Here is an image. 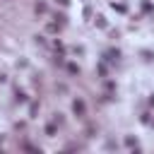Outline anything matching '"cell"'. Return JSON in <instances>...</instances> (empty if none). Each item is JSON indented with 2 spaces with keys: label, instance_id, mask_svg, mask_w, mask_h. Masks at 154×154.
Listing matches in <instances>:
<instances>
[{
  "label": "cell",
  "instance_id": "6da1fadb",
  "mask_svg": "<svg viewBox=\"0 0 154 154\" xmlns=\"http://www.w3.org/2000/svg\"><path fill=\"white\" fill-rule=\"evenodd\" d=\"M72 111H75L77 116H84V101H82V99H77V101L72 104Z\"/></svg>",
  "mask_w": 154,
  "mask_h": 154
},
{
  "label": "cell",
  "instance_id": "7a4b0ae2",
  "mask_svg": "<svg viewBox=\"0 0 154 154\" xmlns=\"http://www.w3.org/2000/svg\"><path fill=\"white\" fill-rule=\"evenodd\" d=\"M58 3H60V5H68V3H70V0H58Z\"/></svg>",
  "mask_w": 154,
  "mask_h": 154
}]
</instances>
